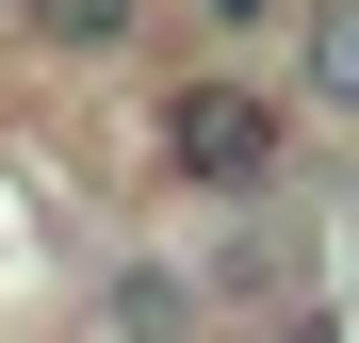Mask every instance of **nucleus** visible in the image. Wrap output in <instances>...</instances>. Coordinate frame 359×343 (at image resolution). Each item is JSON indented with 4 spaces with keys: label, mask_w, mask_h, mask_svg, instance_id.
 Returning a JSON list of instances; mask_svg holds the SVG:
<instances>
[{
    "label": "nucleus",
    "mask_w": 359,
    "mask_h": 343,
    "mask_svg": "<svg viewBox=\"0 0 359 343\" xmlns=\"http://www.w3.org/2000/svg\"><path fill=\"white\" fill-rule=\"evenodd\" d=\"M212 17H229V33H262V17H278V0H212Z\"/></svg>",
    "instance_id": "4"
},
{
    "label": "nucleus",
    "mask_w": 359,
    "mask_h": 343,
    "mask_svg": "<svg viewBox=\"0 0 359 343\" xmlns=\"http://www.w3.org/2000/svg\"><path fill=\"white\" fill-rule=\"evenodd\" d=\"M163 163H180L196 196H278V180H294V98L245 82V66L163 82Z\"/></svg>",
    "instance_id": "1"
},
{
    "label": "nucleus",
    "mask_w": 359,
    "mask_h": 343,
    "mask_svg": "<svg viewBox=\"0 0 359 343\" xmlns=\"http://www.w3.org/2000/svg\"><path fill=\"white\" fill-rule=\"evenodd\" d=\"M17 17H33L49 49H131V17H147V0H17Z\"/></svg>",
    "instance_id": "2"
},
{
    "label": "nucleus",
    "mask_w": 359,
    "mask_h": 343,
    "mask_svg": "<svg viewBox=\"0 0 359 343\" xmlns=\"http://www.w3.org/2000/svg\"><path fill=\"white\" fill-rule=\"evenodd\" d=\"M311 98L359 114V0H327V17H311Z\"/></svg>",
    "instance_id": "3"
},
{
    "label": "nucleus",
    "mask_w": 359,
    "mask_h": 343,
    "mask_svg": "<svg viewBox=\"0 0 359 343\" xmlns=\"http://www.w3.org/2000/svg\"><path fill=\"white\" fill-rule=\"evenodd\" d=\"M0 17H17V0H0Z\"/></svg>",
    "instance_id": "5"
}]
</instances>
